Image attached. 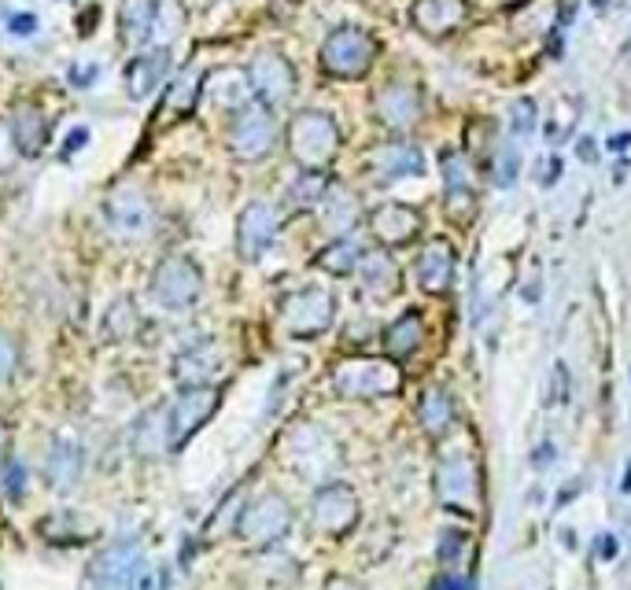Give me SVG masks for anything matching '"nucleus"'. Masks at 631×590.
I'll use <instances>...</instances> for the list:
<instances>
[{
	"mask_svg": "<svg viewBox=\"0 0 631 590\" xmlns=\"http://www.w3.org/2000/svg\"><path fill=\"white\" fill-rule=\"evenodd\" d=\"M284 461L292 472H300V480L325 483L340 469V447L321 424L300 421L284 436Z\"/></svg>",
	"mask_w": 631,
	"mask_h": 590,
	"instance_id": "1",
	"label": "nucleus"
},
{
	"mask_svg": "<svg viewBox=\"0 0 631 590\" xmlns=\"http://www.w3.org/2000/svg\"><path fill=\"white\" fill-rule=\"evenodd\" d=\"M289 152L303 170H325L340 152V130L325 111H300L289 126Z\"/></svg>",
	"mask_w": 631,
	"mask_h": 590,
	"instance_id": "2",
	"label": "nucleus"
},
{
	"mask_svg": "<svg viewBox=\"0 0 631 590\" xmlns=\"http://www.w3.org/2000/svg\"><path fill=\"white\" fill-rule=\"evenodd\" d=\"M332 384L348 399H381L399 391L403 373L388 358H348V362L332 369Z\"/></svg>",
	"mask_w": 631,
	"mask_h": 590,
	"instance_id": "3",
	"label": "nucleus"
},
{
	"mask_svg": "<svg viewBox=\"0 0 631 590\" xmlns=\"http://www.w3.org/2000/svg\"><path fill=\"white\" fill-rule=\"evenodd\" d=\"M377 60V41L362 27L332 30L321 44V71L332 78H362Z\"/></svg>",
	"mask_w": 631,
	"mask_h": 590,
	"instance_id": "4",
	"label": "nucleus"
},
{
	"mask_svg": "<svg viewBox=\"0 0 631 590\" xmlns=\"http://www.w3.org/2000/svg\"><path fill=\"white\" fill-rule=\"evenodd\" d=\"M148 292H152L159 307L189 310L200 303L203 273L197 270V262L186 259V254H167V259L156 266L152 281H148Z\"/></svg>",
	"mask_w": 631,
	"mask_h": 590,
	"instance_id": "5",
	"label": "nucleus"
},
{
	"mask_svg": "<svg viewBox=\"0 0 631 590\" xmlns=\"http://www.w3.org/2000/svg\"><path fill=\"white\" fill-rule=\"evenodd\" d=\"M278 144V119H273V108L267 103H248L240 108L233 133H229V152H233L240 163H259L267 159Z\"/></svg>",
	"mask_w": 631,
	"mask_h": 590,
	"instance_id": "6",
	"label": "nucleus"
},
{
	"mask_svg": "<svg viewBox=\"0 0 631 590\" xmlns=\"http://www.w3.org/2000/svg\"><path fill=\"white\" fill-rule=\"evenodd\" d=\"M222 402V388H189L178 391V399L167 407V450H181Z\"/></svg>",
	"mask_w": 631,
	"mask_h": 590,
	"instance_id": "7",
	"label": "nucleus"
},
{
	"mask_svg": "<svg viewBox=\"0 0 631 590\" xmlns=\"http://www.w3.org/2000/svg\"><path fill=\"white\" fill-rule=\"evenodd\" d=\"M104 218H108V229L119 240H144L156 229V207L141 189H133V184H122V189H114L108 196Z\"/></svg>",
	"mask_w": 631,
	"mask_h": 590,
	"instance_id": "8",
	"label": "nucleus"
},
{
	"mask_svg": "<svg viewBox=\"0 0 631 590\" xmlns=\"http://www.w3.org/2000/svg\"><path fill=\"white\" fill-rule=\"evenodd\" d=\"M292 524V509L281 494H259L256 502L244 506V513L237 520L240 539L251 542V547H273L278 539L289 536Z\"/></svg>",
	"mask_w": 631,
	"mask_h": 590,
	"instance_id": "9",
	"label": "nucleus"
},
{
	"mask_svg": "<svg viewBox=\"0 0 631 590\" xmlns=\"http://www.w3.org/2000/svg\"><path fill=\"white\" fill-rule=\"evenodd\" d=\"M332 314H337V299L325 288H303L281 303V326L300 340L325 332L332 326Z\"/></svg>",
	"mask_w": 631,
	"mask_h": 590,
	"instance_id": "10",
	"label": "nucleus"
},
{
	"mask_svg": "<svg viewBox=\"0 0 631 590\" xmlns=\"http://www.w3.org/2000/svg\"><path fill=\"white\" fill-rule=\"evenodd\" d=\"M278 229H281L278 207L267 203V200L248 203L244 211H240V218H237V251H240V259L259 262L262 254L273 248V240H278Z\"/></svg>",
	"mask_w": 631,
	"mask_h": 590,
	"instance_id": "11",
	"label": "nucleus"
},
{
	"mask_svg": "<svg viewBox=\"0 0 631 590\" xmlns=\"http://www.w3.org/2000/svg\"><path fill=\"white\" fill-rule=\"evenodd\" d=\"M248 82H251V97H259V103L281 108V103H289L296 92V71L278 49H267L256 56V63H251Z\"/></svg>",
	"mask_w": 631,
	"mask_h": 590,
	"instance_id": "12",
	"label": "nucleus"
},
{
	"mask_svg": "<svg viewBox=\"0 0 631 590\" xmlns=\"http://www.w3.org/2000/svg\"><path fill=\"white\" fill-rule=\"evenodd\" d=\"M311 520L318 531L343 536V531H351L354 520H359V499H354L348 483H321L311 502Z\"/></svg>",
	"mask_w": 631,
	"mask_h": 590,
	"instance_id": "13",
	"label": "nucleus"
},
{
	"mask_svg": "<svg viewBox=\"0 0 631 590\" xmlns=\"http://www.w3.org/2000/svg\"><path fill=\"white\" fill-rule=\"evenodd\" d=\"M141 576V547L137 542H114L104 553H97L89 580L97 590H126Z\"/></svg>",
	"mask_w": 631,
	"mask_h": 590,
	"instance_id": "14",
	"label": "nucleus"
},
{
	"mask_svg": "<svg viewBox=\"0 0 631 590\" xmlns=\"http://www.w3.org/2000/svg\"><path fill=\"white\" fill-rule=\"evenodd\" d=\"M222 369V351H218L214 340H197L189 347H181L170 373H174L178 388L189 391V388H208V380H214V373Z\"/></svg>",
	"mask_w": 631,
	"mask_h": 590,
	"instance_id": "15",
	"label": "nucleus"
},
{
	"mask_svg": "<svg viewBox=\"0 0 631 590\" xmlns=\"http://www.w3.org/2000/svg\"><path fill=\"white\" fill-rule=\"evenodd\" d=\"M480 477L473 458L465 454H451L440 461V472H435V494H440L443 506H469L477 499Z\"/></svg>",
	"mask_w": 631,
	"mask_h": 590,
	"instance_id": "16",
	"label": "nucleus"
},
{
	"mask_svg": "<svg viewBox=\"0 0 631 590\" xmlns=\"http://www.w3.org/2000/svg\"><path fill=\"white\" fill-rule=\"evenodd\" d=\"M365 170L377 184H388V181H403V178H418L424 170V159L414 144H381L377 152L365 159Z\"/></svg>",
	"mask_w": 631,
	"mask_h": 590,
	"instance_id": "17",
	"label": "nucleus"
},
{
	"mask_svg": "<svg viewBox=\"0 0 631 590\" xmlns=\"http://www.w3.org/2000/svg\"><path fill=\"white\" fill-rule=\"evenodd\" d=\"M410 19L424 38H447L469 19V0H418L410 8Z\"/></svg>",
	"mask_w": 631,
	"mask_h": 590,
	"instance_id": "18",
	"label": "nucleus"
},
{
	"mask_svg": "<svg viewBox=\"0 0 631 590\" xmlns=\"http://www.w3.org/2000/svg\"><path fill=\"white\" fill-rule=\"evenodd\" d=\"M370 229L384 248L410 244L421 233V214L407 203H381L370 214Z\"/></svg>",
	"mask_w": 631,
	"mask_h": 590,
	"instance_id": "19",
	"label": "nucleus"
},
{
	"mask_svg": "<svg viewBox=\"0 0 631 590\" xmlns=\"http://www.w3.org/2000/svg\"><path fill=\"white\" fill-rule=\"evenodd\" d=\"M8 130H11V144H16L19 156H41L44 144H49V119L41 114L38 103H16L8 119Z\"/></svg>",
	"mask_w": 631,
	"mask_h": 590,
	"instance_id": "20",
	"label": "nucleus"
},
{
	"mask_svg": "<svg viewBox=\"0 0 631 590\" xmlns=\"http://www.w3.org/2000/svg\"><path fill=\"white\" fill-rule=\"evenodd\" d=\"M373 108L388 130H410L421 119V97L414 86H384L377 92Z\"/></svg>",
	"mask_w": 631,
	"mask_h": 590,
	"instance_id": "21",
	"label": "nucleus"
},
{
	"mask_svg": "<svg viewBox=\"0 0 631 590\" xmlns=\"http://www.w3.org/2000/svg\"><path fill=\"white\" fill-rule=\"evenodd\" d=\"M82 469H86V454L82 447L71 443V439H56L49 458H44V480H49L52 491H74L78 480H82Z\"/></svg>",
	"mask_w": 631,
	"mask_h": 590,
	"instance_id": "22",
	"label": "nucleus"
},
{
	"mask_svg": "<svg viewBox=\"0 0 631 590\" xmlns=\"http://www.w3.org/2000/svg\"><path fill=\"white\" fill-rule=\"evenodd\" d=\"M359 277H362V288L373 299H392L399 292V284H403V273H399V266L392 262V254H388L384 248L362 251Z\"/></svg>",
	"mask_w": 631,
	"mask_h": 590,
	"instance_id": "23",
	"label": "nucleus"
},
{
	"mask_svg": "<svg viewBox=\"0 0 631 590\" xmlns=\"http://www.w3.org/2000/svg\"><path fill=\"white\" fill-rule=\"evenodd\" d=\"M167 71H170V49H152L130 60V67H126V92H130V100H144L148 92H156Z\"/></svg>",
	"mask_w": 631,
	"mask_h": 590,
	"instance_id": "24",
	"label": "nucleus"
},
{
	"mask_svg": "<svg viewBox=\"0 0 631 590\" xmlns=\"http://www.w3.org/2000/svg\"><path fill=\"white\" fill-rule=\"evenodd\" d=\"M454 262H458L454 248L447 244V240H432L418 259V281L424 292L429 296L447 292V284H451V277H454Z\"/></svg>",
	"mask_w": 631,
	"mask_h": 590,
	"instance_id": "25",
	"label": "nucleus"
},
{
	"mask_svg": "<svg viewBox=\"0 0 631 590\" xmlns=\"http://www.w3.org/2000/svg\"><path fill=\"white\" fill-rule=\"evenodd\" d=\"M203 97H208L211 103H218V108H248L251 103V82L244 71H233V67H226V71H214L203 78Z\"/></svg>",
	"mask_w": 631,
	"mask_h": 590,
	"instance_id": "26",
	"label": "nucleus"
},
{
	"mask_svg": "<svg viewBox=\"0 0 631 590\" xmlns=\"http://www.w3.org/2000/svg\"><path fill=\"white\" fill-rule=\"evenodd\" d=\"M321 207V226L329 229V233H348V229L359 226V196L351 189H343V184H329L325 200L318 203Z\"/></svg>",
	"mask_w": 631,
	"mask_h": 590,
	"instance_id": "27",
	"label": "nucleus"
},
{
	"mask_svg": "<svg viewBox=\"0 0 631 590\" xmlns=\"http://www.w3.org/2000/svg\"><path fill=\"white\" fill-rule=\"evenodd\" d=\"M203 86V78L197 71H181L174 82H170L167 89V97L163 103H159V119H170V114H178V119H189L192 108H197V100H200V89Z\"/></svg>",
	"mask_w": 631,
	"mask_h": 590,
	"instance_id": "28",
	"label": "nucleus"
},
{
	"mask_svg": "<svg viewBox=\"0 0 631 590\" xmlns=\"http://www.w3.org/2000/svg\"><path fill=\"white\" fill-rule=\"evenodd\" d=\"M329 184L332 181L325 170H303L300 178L284 189V203H289V211H314V207L325 200Z\"/></svg>",
	"mask_w": 631,
	"mask_h": 590,
	"instance_id": "29",
	"label": "nucleus"
},
{
	"mask_svg": "<svg viewBox=\"0 0 631 590\" xmlns=\"http://www.w3.org/2000/svg\"><path fill=\"white\" fill-rule=\"evenodd\" d=\"M133 450L141 458H156L167 450V410H148L133 424Z\"/></svg>",
	"mask_w": 631,
	"mask_h": 590,
	"instance_id": "30",
	"label": "nucleus"
},
{
	"mask_svg": "<svg viewBox=\"0 0 631 590\" xmlns=\"http://www.w3.org/2000/svg\"><path fill=\"white\" fill-rule=\"evenodd\" d=\"M443 189H447V203H451V214L458 211V203L469 207L473 203V181H469V163L458 152H443Z\"/></svg>",
	"mask_w": 631,
	"mask_h": 590,
	"instance_id": "31",
	"label": "nucleus"
},
{
	"mask_svg": "<svg viewBox=\"0 0 631 590\" xmlns=\"http://www.w3.org/2000/svg\"><path fill=\"white\" fill-rule=\"evenodd\" d=\"M424 340V326H421V314L418 310H410V314H403L399 321H392L384 332V351L392 354V358H407V354H414L418 347Z\"/></svg>",
	"mask_w": 631,
	"mask_h": 590,
	"instance_id": "32",
	"label": "nucleus"
},
{
	"mask_svg": "<svg viewBox=\"0 0 631 590\" xmlns=\"http://www.w3.org/2000/svg\"><path fill=\"white\" fill-rule=\"evenodd\" d=\"M454 421V402L443 388H429L421 396V424L429 436H443Z\"/></svg>",
	"mask_w": 631,
	"mask_h": 590,
	"instance_id": "33",
	"label": "nucleus"
},
{
	"mask_svg": "<svg viewBox=\"0 0 631 590\" xmlns=\"http://www.w3.org/2000/svg\"><path fill=\"white\" fill-rule=\"evenodd\" d=\"M156 16H159V0H130L122 8V38L130 44H141L148 41V33L156 27Z\"/></svg>",
	"mask_w": 631,
	"mask_h": 590,
	"instance_id": "34",
	"label": "nucleus"
},
{
	"mask_svg": "<svg viewBox=\"0 0 631 590\" xmlns=\"http://www.w3.org/2000/svg\"><path fill=\"white\" fill-rule=\"evenodd\" d=\"M359 259H362V248L354 244L351 237H340V240H332V244L318 254L314 266H318V270H325V273L343 277V273H354V270H359Z\"/></svg>",
	"mask_w": 631,
	"mask_h": 590,
	"instance_id": "35",
	"label": "nucleus"
},
{
	"mask_svg": "<svg viewBox=\"0 0 631 590\" xmlns=\"http://www.w3.org/2000/svg\"><path fill=\"white\" fill-rule=\"evenodd\" d=\"M137 326H141V318H137V307L130 303V299H119V303H111L108 307V314H104V340L111 343H122V340H130Z\"/></svg>",
	"mask_w": 631,
	"mask_h": 590,
	"instance_id": "36",
	"label": "nucleus"
},
{
	"mask_svg": "<svg viewBox=\"0 0 631 590\" xmlns=\"http://www.w3.org/2000/svg\"><path fill=\"white\" fill-rule=\"evenodd\" d=\"M518 170H521L518 148H502V152H499V170H495V184H499V189H510L513 178H518Z\"/></svg>",
	"mask_w": 631,
	"mask_h": 590,
	"instance_id": "37",
	"label": "nucleus"
},
{
	"mask_svg": "<svg viewBox=\"0 0 631 590\" xmlns=\"http://www.w3.org/2000/svg\"><path fill=\"white\" fill-rule=\"evenodd\" d=\"M513 119H510V130L518 133V137H528L535 130V103L532 100H518L513 103Z\"/></svg>",
	"mask_w": 631,
	"mask_h": 590,
	"instance_id": "38",
	"label": "nucleus"
},
{
	"mask_svg": "<svg viewBox=\"0 0 631 590\" xmlns=\"http://www.w3.org/2000/svg\"><path fill=\"white\" fill-rule=\"evenodd\" d=\"M22 488H27V469H22L19 461H11V466L0 472V491H4L8 499H22Z\"/></svg>",
	"mask_w": 631,
	"mask_h": 590,
	"instance_id": "39",
	"label": "nucleus"
},
{
	"mask_svg": "<svg viewBox=\"0 0 631 590\" xmlns=\"http://www.w3.org/2000/svg\"><path fill=\"white\" fill-rule=\"evenodd\" d=\"M462 550H465V531H443V539H440V561L454 564L458 558H462Z\"/></svg>",
	"mask_w": 631,
	"mask_h": 590,
	"instance_id": "40",
	"label": "nucleus"
},
{
	"mask_svg": "<svg viewBox=\"0 0 631 590\" xmlns=\"http://www.w3.org/2000/svg\"><path fill=\"white\" fill-rule=\"evenodd\" d=\"M11 373H16V343L0 332V384H4Z\"/></svg>",
	"mask_w": 631,
	"mask_h": 590,
	"instance_id": "41",
	"label": "nucleus"
},
{
	"mask_svg": "<svg viewBox=\"0 0 631 590\" xmlns=\"http://www.w3.org/2000/svg\"><path fill=\"white\" fill-rule=\"evenodd\" d=\"M16 144H11V130H8V122H0V173L11 170V163H16Z\"/></svg>",
	"mask_w": 631,
	"mask_h": 590,
	"instance_id": "42",
	"label": "nucleus"
},
{
	"mask_svg": "<svg viewBox=\"0 0 631 590\" xmlns=\"http://www.w3.org/2000/svg\"><path fill=\"white\" fill-rule=\"evenodd\" d=\"M617 550H621V542H617L613 531H605V536H599V542H594V553H599V561H613Z\"/></svg>",
	"mask_w": 631,
	"mask_h": 590,
	"instance_id": "43",
	"label": "nucleus"
},
{
	"mask_svg": "<svg viewBox=\"0 0 631 590\" xmlns=\"http://www.w3.org/2000/svg\"><path fill=\"white\" fill-rule=\"evenodd\" d=\"M432 590H473V583H469L465 576H440V580L432 583Z\"/></svg>",
	"mask_w": 631,
	"mask_h": 590,
	"instance_id": "44",
	"label": "nucleus"
},
{
	"mask_svg": "<svg viewBox=\"0 0 631 590\" xmlns=\"http://www.w3.org/2000/svg\"><path fill=\"white\" fill-rule=\"evenodd\" d=\"M8 27H11V33H19V38H30V33L38 30V19H33V16H16Z\"/></svg>",
	"mask_w": 631,
	"mask_h": 590,
	"instance_id": "45",
	"label": "nucleus"
},
{
	"mask_svg": "<svg viewBox=\"0 0 631 590\" xmlns=\"http://www.w3.org/2000/svg\"><path fill=\"white\" fill-rule=\"evenodd\" d=\"M97 67H71V82L74 86H89V82H97Z\"/></svg>",
	"mask_w": 631,
	"mask_h": 590,
	"instance_id": "46",
	"label": "nucleus"
},
{
	"mask_svg": "<svg viewBox=\"0 0 631 590\" xmlns=\"http://www.w3.org/2000/svg\"><path fill=\"white\" fill-rule=\"evenodd\" d=\"M86 141H89V130H74V133H71V141H67V156H74Z\"/></svg>",
	"mask_w": 631,
	"mask_h": 590,
	"instance_id": "47",
	"label": "nucleus"
},
{
	"mask_svg": "<svg viewBox=\"0 0 631 590\" xmlns=\"http://www.w3.org/2000/svg\"><path fill=\"white\" fill-rule=\"evenodd\" d=\"M580 159H583V163H594V159H599V152H594V141H588V137L580 141Z\"/></svg>",
	"mask_w": 631,
	"mask_h": 590,
	"instance_id": "48",
	"label": "nucleus"
},
{
	"mask_svg": "<svg viewBox=\"0 0 631 590\" xmlns=\"http://www.w3.org/2000/svg\"><path fill=\"white\" fill-rule=\"evenodd\" d=\"M137 590H159V580L152 572H144V576H137Z\"/></svg>",
	"mask_w": 631,
	"mask_h": 590,
	"instance_id": "49",
	"label": "nucleus"
},
{
	"mask_svg": "<svg viewBox=\"0 0 631 590\" xmlns=\"http://www.w3.org/2000/svg\"><path fill=\"white\" fill-rule=\"evenodd\" d=\"M325 590H362L359 583H351V580H329Z\"/></svg>",
	"mask_w": 631,
	"mask_h": 590,
	"instance_id": "50",
	"label": "nucleus"
},
{
	"mask_svg": "<svg viewBox=\"0 0 631 590\" xmlns=\"http://www.w3.org/2000/svg\"><path fill=\"white\" fill-rule=\"evenodd\" d=\"M628 144H631V133H621V137H613V141H610L613 152H624Z\"/></svg>",
	"mask_w": 631,
	"mask_h": 590,
	"instance_id": "51",
	"label": "nucleus"
},
{
	"mask_svg": "<svg viewBox=\"0 0 631 590\" xmlns=\"http://www.w3.org/2000/svg\"><path fill=\"white\" fill-rule=\"evenodd\" d=\"M543 461H554V447H543V450H539V454H535V466H543Z\"/></svg>",
	"mask_w": 631,
	"mask_h": 590,
	"instance_id": "52",
	"label": "nucleus"
},
{
	"mask_svg": "<svg viewBox=\"0 0 631 590\" xmlns=\"http://www.w3.org/2000/svg\"><path fill=\"white\" fill-rule=\"evenodd\" d=\"M624 491H631V461H628V477H624Z\"/></svg>",
	"mask_w": 631,
	"mask_h": 590,
	"instance_id": "53",
	"label": "nucleus"
},
{
	"mask_svg": "<svg viewBox=\"0 0 631 590\" xmlns=\"http://www.w3.org/2000/svg\"><path fill=\"white\" fill-rule=\"evenodd\" d=\"M605 4H610V0H594V8H605Z\"/></svg>",
	"mask_w": 631,
	"mask_h": 590,
	"instance_id": "54",
	"label": "nucleus"
},
{
	"mask_svg": "<svg viewBox=\"0 0 631 590\" xmlns=\"http://www.w3.org/2000/svg\"><path fill=\"white\" fill-rule=\"evenodd\" d=\"M0 450H4V428H0Z\"/></svg>",
	"mask_w": 631,
	"mask_h": 590,
	"instance_id": "55",
	"label": "nucleus"
}]
</instances>
